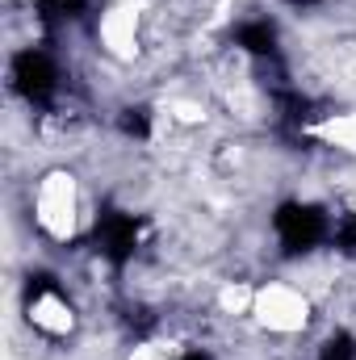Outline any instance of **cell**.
<instances>
[{
  "mask_svg": "<svg viewBox=\"0 0 356 360\" xmlns=\"http://www.w3.org/2000/svg\"><path fill=\"white\" fill-rule=\"evenodd\" d=\"M272 226H276V239L289 256H302L310 248H319L331 231L327 214L319 205H306V201H285L276 214H272Z\"/></svg>",
  "mask_w": 356,
  "mask_h": 360,
  "instance_id": "obj_1",
  "label": "cell"
},
{
  "mask_svg": "<svg viewBox=\"0 0 356 360\" xmlns=\"http://www.w3.org/2000/svg\"><path fill=\"white\" fill-rule=\"evenodd\" d=\"M13 89L30 105H46L59 89V68L46 51H21L13 55Z\"/></svg>",
  "mask_w": 356,
  "mask_h": 360,
  "instance_id": "obj_2",
  "label": "cell"
},
{
  "mask_svg": "<svg viewBox=\"0 0 356 360\" xmlns=\"http://www.w3.org/2000/svg\"><path fill=\"white\" fill-rule=\"evenodd\" d=\"M92 239H96V252H101L113 269H122V264L134 256V243H139V222H134L130 214H122V210L105 205V210H101V218H96Z\"/></svg>",
  "mask_w": 356,
  "mask_h": 360,
  "instance_id": "obj_3",
  "label": "cell"
},
{
  "mask_svg": "<svg viewBox=\"0 0 356 360\" xmlns=\"http://www.w3.org/2000/svg\"><path fill=\"white\" fill-rule=\"evenodd\" d=\"M235 42L248 51V55H276V25L272 21H243L235 30Z\"/></svg>",
  "mask_w": 356,
  "mask_h": 360,
  "instance_id": "obj_4",
  "label": "cell"
},
{
  "mask_svg": "<svg viewBox=\"0 0 356 360\" xmlns=\"http://www.w3.org/2000/svg\"><path fill=\"white\" fill-rule=\"evenodd\" d=\"M117 130H122L126 139H147V134H151V113H147V109H122Z\"/></svg>",
  "mask_w": 356,
  "mask_h": 360,
  "instance_id": "obj_5",
  "label": "cell"
},
{
  "mask_svg": "<svg viewBox=\"0 0 356 360\" xmlns=\"http://www.w3.org/2000/svg\"><path fill=\"white\" fill-rule=\"evenodd\" d=\"M319 360H356V340L348 335V331H336V335L323 344Z\"/></svg>",
  "mask_w": 356,
  "mask_h": 360,
  "instance_id": "obj_6",
  "label": "cell"
},
{
  "mask_svg": "<svg viewBox=\"0 0 356 360\" xmlns=\"http://www.w3.org/2000/svg\"><path fill=\"white\" fill-rule=\"evenodd\" d=\"M84 4H89V0H42V8L55 13V17H76Z\"/></svg>",
  "mask_w": 356,
  "mask_h": 360,
  "instance_id": "obj_7",
  "label": "cell"
},
{
  "mask_svg": "<svg viewBox=\"0 0 356 360\" xmlns=\"http://www.w3.org/2000/svg\"><path fill=\"white\" fill-rule=\"evenodd\" d=\"M340 248L344 252H356V214L344 222V231H340Z\"/></svg>",
  "mask_w": 356,
  "mask_h": 360,
  "instance_id": "obj_8",
  "label": "cell"
},
{
  "mask_svg": "<svg viewBox=\"0 0 356 360\" xmlns=\"http://www.w3.org/2000/svg\"><path fill=\"white\" fill-rule=\"evenodd\" d=\"M177 360H214L210 352H201V348H189V352H180Z\"/></svg>",
  "mask_w": 356,
  "mask_h": 360,
  "instance_id": "obj_9",
  "label": "cell"
},
{
  "mask_svg": "<svg viewBox=\"0 0 356 360\" xmlns=\"http://www.w3.org/2000/svg\"><path fill=\"white\" fill-rule=\"evenodd\" d=\"M285 4H293V8H310V4H319V0H285Z\"/></svg>",
  "mask_w": 356,
  "mask_h": 360,
  "instance_id": "obj_10",
  "label": "cell"
}]
</instances>
